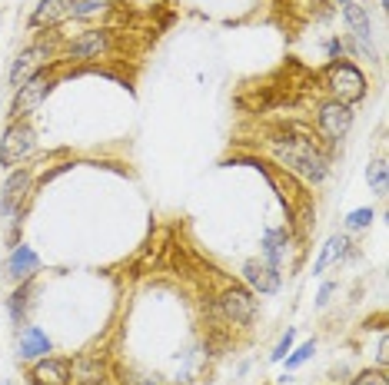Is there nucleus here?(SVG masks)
Wrapping results in <instances>:
<instances>
[{"mask_svg":"<svg viewBox=\"0 0 389 385\" xmlns=\"http://www.w3.org/2000/svg\"><path fill=\"white\" fill-rule=\"evenodd\" d=\"M273 160L280 163V167L293 173V176H300L303 183H323L326 180V156L320 153V147L313 143V140H306V136H296V133H287V136H276L273 140Z\"/></svg>","mask_w":389,"mask_h":385,"instance_id":"obj_1","label":"nucleus"},{"mask_svg":"<svg viewBox=\"0 0 389 385\" xmlns=\"http://www.w3.org/2000/svg\"><path fill=\"white\" fill-rule=\"evenodd\" d=\"M323 84L333 93V100L346 103V106H353L366 97V77L350 60H329L323 70Z\"/></svg>","mask_w":389,"mask_h":385,"instance_id":"obj_2","label":"nucleus"},{"mask_svg":"<svg viewBox=\"0 0 389 385\" xmlns=\"http://www.w3.org/2000/svg\"><path fill=\"white\" fill-rule=\"evenodd\" d=\"M37 147V133L27 120H14L7 130H3V140H0V167H20Z\"/></svg>","mask_w":389,"mask_h":385,"instance_id":"obj_3","label":"nucleus"},{"mask_svg":"<svg viewBox=\"0 0 389 385\" xmlns=\"http://www.w3.org/2000/svg\"><path fill=\"white\" fill-rule=\"evenodd\" d=\"M51 53H53L51 44H34V47L20 50L17 60H14V67H10V73H7V86H10V90H20L27 80H34L37 73L47 67Z\"/></svg>","mask_w":389,"mask_h":385,"instance_id":"obj_4","label":"nucleus"},{"mask_svg":"<svg viewBox=\"0 0 389 385\" xmlns=\"http://www.w3.org/2000/svg\"><path fill=\"white\" fill-rule=\"evenodd\" d=\"M53 86H57V80H53V77H47V73H37L34 80H27V84L17 90L14 103H10V120H27L37 106H40V103L53 93Z\"/></svg>","mask_w":389,"mask_h":385,"instance_id":"obj_5","label":"nucleus"},{"mask_svg":"<svg viewBox=\"0 0 389 385\" xmlns=\"http://www.w3.org/2000/svg\"><path fill=\"white\" fill-rule=\"evenodd\" d=\"M316 123H320V133L329 143H339L353 126V106H346L339 100H326L320 106V113H316Z\"/></svg>","mask_w":389,"mask_h":385,"instance_id":"obj_6","label":"nucleus"},{"mask_svg":"<svg viewBox=\"0 0 389 385\" xmlns=\"http://www.w3.org/2000/svg\"><path fill=\"white\" fill-rule=\"evenodd\" d=\"M220 312L233 326H250L256 319V299L250 289H243V285H230V289H223L220 296Z\"/></svg>","mask_w":389,"mask_h":385,"instance_id":"obj_7","label":"nucleus"},{"mask_svg":"<svg viewBox=\"0 0 389 385\" xmlns=\"http://www.w3.org/2000/svg\"><path fill=\"white\" fill-rule=\"evenodd\" d=\"M243 279L253 292H263V296H273L280 289V266H273L266 259H246L243 263Z\"/></svg>","mask_w":389,"mask_h":385,"instance_id":"obj_8","label":"nucleus"},{"mask_svg":"<svg viewBox=\"0 0 389 385\" xmlns=\"http://www.w3.org/2000/svg\"><path fill=\"white\" fill-rule=\"evenodd\" d=\"M30 193V169L20 167L7 176L3 183V196H0V213L10 219H20V200Z\"/></svg>","mask_w":389,"mask_h":385,"instance_id":"obj_9","label":"nucleus"},{"mask_svg":"<svg viewBox=\"0 0 389 385\" xmlns=\"http://www.w3.org/2000/svg\"><path fill=\"white\" fill-rule=\"evenodd\" d=\"M343 17H346V27H350V34L356 37V44L366 50L370 60H376V50H372V24H370V14H366V7L363 3H343Z\"/></svg>","mask_w":389,"mask_h":385,"instance_id":"obj_10","label":"nucleus"},{"mask_svg":"<svg viewBox=\"0 0 389 385\" xmlns=\"http://www.w3.org/2000/svg\"><path fill=\"white\" fill-rule=\"evenodd\" d=\"M30 382L34 385H70V362L67 359H51L44 355L30 368Z\"/></svg>","mask_w":389,"mask_h":385,"instance_id":"obj_11","label":"nucleus"},{"mask_svg":"<svg viewBox=\"0 0 389 385\" xmlns=\"http://www.w3.org/2000/svg\"><path fill=\"white\" fill-rule=\"evenodd\" d=\"M110 47V34L107 30H87L67 47V60H93Z\"/></svg>","mask_w":389,"mask_h":385,"instance_id":"obj_12","label":"nucleus"},{"mask_svg":"<svg viewBox=\"0 0 389 385\" xmlns=\"http://www.w3.org/2000/svg\"><path fill=\"white\" fill-rule=\"evenodd\" d=\"M40 269V256H37L30 246H17L7 259V276L14 283H24V279H34V272Z\"/></svg>","mask_w":389,"mask_h":385,"instance_id":"obj_13","label":"nucleus"},{"mask_svg":"<svg viewBox=\"0 0 389 385\" xmlns=\"http://www.w3.org/2000/svg\"><path fill=\"white\" fill-rule=\"evenodd\" d=\"M70 10H73V0H40L30 14V27L34 30L37 27H53L64 17H70Z\"/></svg>","mask_w":389,"mask_h":385,"instance_id":"obj_14","label":"nucleus"},{"mask_svg":"<svg viewBox=\"0 0 389 385\" xmlns=\"http://www.w3.org/2000/svg\"><path fill=\"white\" fill-rule=\"evenodd\" d=\"M346 250H350V239L346 236H329L326 243H323L320 256H316V263H313V276H323L326 269L333 266V263H339L343 256H346Z\"/></svg>","mask_w":389,"mask_h":385,"instance_id":"obj_15","label":"nucleus"},{"mask_svg":"<svg viewBox=\"0 0 389 385\" xmlns=\"http://www.w3.org/2000/svg\"><path fill=\"white\" fill-rule=\"evenodd\" d=\"M51 352V339L44 329H37V326H27L24 332H20V359H44Z\"/></svg>","mask_w":389,"mask_h":385,"instance_id":"obj_16","label":"nucleus"},{"mask_svg":"<svg viewBox=\"0 0 389 385\" xmlns=\"http://www.w3.org/2000/svg\"><path fill=\"white\" fill-rule=\"evenodd\" d=\"M287 246H289L287 229H266V236H263V259L273 263V266H280L287 259Z\"/></svg>","mask_w":389,"mask_h":385,"instance_id":"obj_17","label":"nucleus"},{"mask_svg":"<svg viewBox=\"0 0 389 385\" xmlns=\"http://www.w3.org/2000/svg\"><path fill=\"white\" fill-rule=\"evenodd\" d=\"M30 296H34V283H30V279H24V283L14 289V296L7 299V312H10V319H14L17 326L24 322V319H27V306H30Z\"/></svg>","mask_w":389,"mask_h":385,"instance_id":"obj_18","label":"nucleus"},{"mask_svg":"<svg viewBox=\"0 0 389 385\" xmlns=\"http://www.w3.org/2000/svg\"><path fill=\"white\" fill-rule=\"evenodd\" d=\"M366 183L372 186V193L376 196H386V160H372L370 167H366Z\"/></svg>","mask_w":389,"mask_h":385,"instance_id":"obj_19","label":"nucleus"},{"mask_svg":"<svg viewBox=\"0 0 389 385\" xmlns=\"http://www.w3.org/2000/svg\"><path fill=\"white\" fill-rule=\"evenodd\" d=\"M73 375H77L80 382H100L103 379L100 359H80V362H73Z\"/></svg>","mask_w":389,"mask_h":385,"instance_id":"obj_20","label":"nucleus"},{"mask_svg":"<svg viewBox=\"0 0 389 385\" xmlns=\"http://www.w3.org/2000/svg\"><path fill=\"white\" fill-rule=\"evenodd\" d=\"M103 3H110V0H73L70 17H93L97 10H103Z\"/></svg>","mask_w":389,"mask_h":385,"instance_id":"obj_21","label":"nucleus"},{"mask_svg":"<svg viewBox=\"0 0 389 385\" xmlns=\"http://www.w3.org/2000/svg\"><path fill=\"white\" fill-rule=\"evenodd\" d=\"M313 352H316V342L309 339V342H303V346H300L296 352H289V355H287V368H300L306 359L313 355Z\"/></svg>","mask_w":389,"mask_h":385,"instance_id":"obj_22","label":"nucleus"},{"mask_svg":"<svg viewBox=\"0 0 389 385\" xmlns=\"http://www.w3.org/2000/svg\"><path fill=\"white\" fill-rule=\"evenodd\" d=\"M370 223H372V209L363 206V209H353V213L346 216V229H366Z\"/></svg>","mask_w":389,"mask_h":385,"instance_id":"obj_23","label":"nucleus"},{"mask_svg":"<svg viewBox=\"0 0 389 385\" xmlns=\"http://www.w3.org/2000/svg\"><path fill=\"white\" fill-rule=\"evenodd\" d=\"M293 339H296V332H293V329H287V335H283V339L276 342V349L270 352V362H283V359H287V352L293 349Z\"/></svg>","mask_w":389,"mask_h":385,"instance_id":"obj_24","label":"nucleus"},{"mask_svg":"<svg viewBox=\"0 0 389 385\" xmlns=\"http://www.w3.org/2000/svg\"><path fill=\"white\" fill-rule=\"evenodd\" d=\"M353 385H386V372L383 368H370V372H359L353 379Z\"/></svg>","mask_w":389,"mask_h":385,"instance_id":"obj_25","label":"nucleus"},{"mask_svg":"<svg viewBox=\"0 0 389 385\" xmlns=\"http://www.w3.org/2000/svg\"><path fill=\"white\" fill-rule=\"evenodd\" d=\"M123 385H160V379L156 375H140V372H127Z\"/></svg>","mask_w":389,"mask_h":385,"instance_id":"obj_26","label":"nucleus"},{"mask_svg":"<svg viewBox=\"0 0 389 385\" xmlns=\"http://www.w3.org/2000/svg\"><path fill=\"white\" fill-rule=\"evenodd\" d=\"M333 292H336V283H326V285H323V289H320V296H316V306H320V309H323V306L329 302V296H333Z\"/></svg>","mask_w":389,"mask_h":385,"instance_id":"obj_27","label":"nucleus"},{"mask_svg":"<svg viewBox=\"0 0 389 385\" xmlns=\"http://www.w3.org/2000/svg\"><path fill=\"white\" fill-rule=\"evenodd\" d=\"M326 53H329V60H343V44H339V40H329V44H326Z\"/></svg>","mask_w":389,"mask_h":385,"instance_id":"obj_28","label":"nucleus"},{"mask_svg":"<svg viewBox=\"0 0 389 385\" xmlns=\"http://www.w3.org/2000/svg\"><path fill=\"white\" fill-rule=\"evenodd\" d=\"M376 359H379V368H386V332L379 335V352H376Z\"/></svg>","mask_w":389,"mask_h":385,"instance_id":"obj_29","label":"nucleus"},{"mask_svg":"<svg viewBox=\"0 0 389 385\" xmlns=\"http://www.w3.org/2000/svg\"><path fill=\"white\" fill-rule=\"evenodd\" d=\"M80 385H107V382H103V379H100V382H80Z\"/></svg>","mask_w":389,"mask_h":385,"instance_id":"obj_30","label":"nucleus"},{"mask_svg":"<svg viewBox=\"0 0 389 385\" xmlns=\"http://www.w3.org/2000/svg\"><path fill=\"white\" fill-rule=\"evenodd\" d=\"M383 7H389V0H383Z\"/></svg>","mask_w":389,"mask_h":385,"instance_id":"obj_31","label":"nucleus"},{"mask_svg":"<svg viewBox=\"0 0 389 385\" xmlns=\"http://www.w3.org/2000/svg\"><path fill=\"white\" fill-rule=\"evenodd\" d=\"M343 3H350V0H343Z\"/></svg>","mask_w":389,"mask_h":385,"instance_id":"obj_32","label":"nucleus"}]
</instances>
